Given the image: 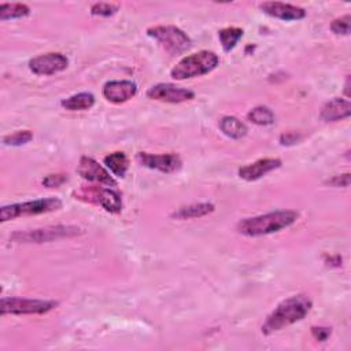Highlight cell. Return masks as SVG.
Instances as JSON below:
<instances>
[{"label": "cell", "mask_w": 351, "mask_h": 351, "mask_svg": "<svg viewBox=\"0 0 351 351\" xmlns=\"http://www.w3.org/2000/svg\"><path fill=\"white\" fill-rule=\"evenodd\" d=\"M350 181H351L350 173H344V174H340V176H333L332 178L326 180L325 184H326V185H330V186H343V188H347V186H350Z\"/></svg>", "instance_id": "28"}, {"label": "cell", "mask_w": 351, "mask_h": 351, "mask_svg": "<svg viewBox=\"0 0 351 351\" xmlns=\"http://www.w3.org/2000/svg\"><path fill=\"white\" fill-rule=\"evenodd\" d=\"M147 96L156 101L163 103H184L188 100H192L195 97V92L182 86H177L174 84L162 82L152 85L147 90Z\"/></svg>", "instance_id": "10"}, {"label": "cell", "mask_w": 351, "mask_h": 351, "mask_svg": "<svg viewBox=\"0 0 351 351\" xmlns=\"http://www.w3.org/2000/svg\"><path fill=\"white\" fill-rule=\"evenodd\" d=\"M59 303L55 300H44V299H26V298H1L0 311L3 315L5 314H45L53 310Z\"/></svg>", "instance_id": "7"}, {"label": "cell", "mask_w": 351, "mask_h": 351, "mask_svg": "<svg viewBox=\"0 0 351 351\" xmlns=\"http://www.w3.org/2000/svg\"><path fill=\"white\" fill-rule=\"evenodd\" d=\"M330 328H325V326H313L311 328V333L314 336V339L319 340V341H325L329 336H330Z\"/></svg>", "instance_id": "29"}, {"label": "cell", "mask_w": 351, "mask_h": 351, "mask_svg": "<svg viewBox=\"0 0 351 351\" xmlns=\"http://www.w3.org/2000/svg\"><path fill=\"white\" fill-rule=\"evenodd\" d=\"M77 199L89 202L93 204L101 206L106 211L111 214H118L122 210L121 195L110 188L104 186H84L78 192H75Z\"/></svg>", "instance_id": "8"}, {"label": "cell", "mask_w": 351, "mask_h": 351, "mask_svg": "<svg viewBox=\"0 0 351 351\" xmlns=\"http://www.w3.org/2000/svg\"><path fill=\"white\" fill-rule=\"evenodd\" d=\"M213 203H193L188 206L178 207L171 213V218L176 219H192V218H200L207 214H211L214 211Z\"/></svg>", "instance_id": "17"}, {"label": "cell", "mask_w": 351, "mask_h": 351, "mask_svg": "<svg viewBox=\"0 0 351 351\" xmlns=\"http://www.w3.org/2000/svg\"><path fill=\"white\" fill-rule=\"evenodd\" d=\"M299 214L293 210H277L267 214L244 218L237 223V232L247 237H259L280 232L293 222Z\"/></svg>", "instance_id": "2"}, {"label": "cell", "mask_w": 351, "mask_h": 351, "mask_svg": "<svg viewBox=\"0 0 351 351\" xmlns=\"http://www.w3.org/2000/svg\"><path fill=\"white\" fill-rule=\"evenodd\" d=\"M221 132L234 140H239L241 137H244L248 132L247 126L244 122H241L239 118L233 117V115H225L221 118L219 123H218Z\"/></svg>", "instance_id": "18"}, {"label": "cell", "mask_w": 351, "mask_h": 351, "mask_svg": "<svg viewBox=\"0 0 351 351\" xmlns=\"http://www.w3.org/2000/svg\"><path fill=\"white\" fill-rule=\"evenodd\" d=\"M300 138V136L296 132H285L280 136V143L282 145H292L295 144L298 140Z\"/></svg>", "instance_id": "30"}, {"label": "cell", "mask_w": 351, "mask_h": 351, "mask_svg": "<svg viewBox=\"0 0 351 351\" xmlns=\"http://www.w3.org/2000/svg\"><path fill=\"white\" fill-rule=\"evenodd\" d=\"M137 93V85L129 80L108 81L103 86V96L115 104L125 103L134 97Z\"/></svg>", "instance_id": "14"}, {"label": "cell", "mask_w": 351, "mask_h": 351, "mask_svg": "<svg viewBox=\"0 0 351 351\" xmlns=\"http://www.w3.org/2000/svg\"><path fill=\"white\" fill-rule=\"evenodd\" d=\"M311 307L313 302L308 296L303 293L293 295L278 303L277 307L267 315L262 325V332L265 335H271L295 322H299L310 313Z\"/></svg>", "instance_id": "1"}, {"label": "cell", "mask_w": 351, "mask_h": 351, "mask_svg": "<svg viewBox=\"0 0 351 351\" xmlns=\"http://www.w3.org/2000/svg\"><path fill=\"white\" fill-rule=\"evenodd\" d=\"M106 167L117 177H125L128 169H129V160L128 156L125 155V152L121 151H115L108 154L107 156H104L103 159Z\"/></svg>", "instance_id": "20"}, {"label": "cell", "mask_w": 351, "mask_h": 351, "mask_svg": "<svg viewBox=\"0 0 351 351\" xmlns=\"http://www.w3.org/2000/svg\"><path fill=\"white\" fill-rule=\"evenodd\" d=\"M62 208V202L58 197H45V199H36L23 203H14L8 206H3L0 208V221H11L19 217L26 215H38L47 214L52 211H58Z\"/></svg>", "instance_id": "4"}, {"label": "cell", "mask_w": 351, "mask_h": 351, "mask_svg": "<svg viewBox=\"0 0 351 351\" xmlns=\"http://www.w3.org/2000/svg\"><path fill=\"white\" fill-rule=\"evenodd\" d=\"M247 118H248L250 122H252L255 125H259V126H267V125L274 123V121H276L274 112L266 106L254 107L247 114Z\"/></svg>", "instance_id": "23"}, {"label": "cell", "mask_w": 351, "mask_h": 351, "mask_svg": "<svg viewBox=\"0 0 351 351\" xmlns=\"http://www.w3.org/2000/svg\"><path fill=\"white\" fill-rule=\"evenodd\" d=\"M243 29L240 27H225L218 32L219 43L225 52H230L243 37Z\"/></svg>", "instance_id": "22"}, {"label": "cell", "mask_w": 351, "mask_h": 351, "mask_svg": "<svg viewBox=\"0 0 351 351\" xmlns=\"http://www.w3.org/2000/svg\"><path fill=\"white\" fill-rule=\"evenodd\" d=\"M219 64V56L213 51H199L182 58L171 69L170 75L174 80H188L204 75Z\"/></svg>", "instance_id": "3"}, {"label": "cell", "mask_w": 351, "mask_h": 351, "mask_svg": "<svg viewBox=\"0 0 351 351\" xmlns=\"http://www.w3.org/2000/svg\"><path fill=\"white\" fill-rule=\"evenodd\" d=\"M33 138V133L30 130H16L11 134L3 137V144L10 147H19L27 144Z\"/></svg>", "instance_id": "24"}, {"label": "cell", "mask_w": 351, "mask_h": 351, "mask_svg": "<svg viewBox=\"0 0 351 351\" xmlns=\"http://www.w3.org/2000/svg\"><path fill=\"white\" fill-rule=\"evenodd\" d=\"M147 34L160 44L166 52L170 55H180L191 48L192 41L189 36L177 26L173 25H159L149 27Z\"/></svg>", "instance_id": "5"}, {"label": "cell", "mask_w": 351, "mask_h": 351, "mask_svg": "<svg viewBox=\"0 0 351 351\" xmlns=\"http://www.w3.org/2000/svg\"><path fill=\"white\" fill-rule=\"evenodd\" d=\"M69 58L60 52H47L29 60V69L36 75H52L66 70Z\"/></svg>", "instance_id": "9"}, {"label": "cell", "mask_w": 351, "mask_h": 351, "mask_svg": "<svg viewBox=\"0 0 351 351\" xmlns=\"http://www.w3.org/2000/svg\"><path fill=\"white\" fill-rule=\"evenodd\" d=\"M95 104V96L90 92H81L60 101V106L69 111L89 110Z\"/></svg>", "instance_id": "19"}, {"label": "cell", "mask_w": 351, "mask_h": 351, "mask_svg": "<svg viewBox=\"0 0 351 351\" xmlns=\"http://www.w3.org/2000/svg\"><path fill=\"white\" fill-rule=\"evenodd\" d=\"M259 8L266 15L285 21V22L300 21L307 15L304 8L299 5L288 4V3H281V1H265L259 4Z\"/></svg>", "instance_id": "13"}, {"label": "cell", "mask_w": 351, "mask_h": 351, "mask_svg": "<svg viewBox=\"0 0 351 351\" xmlns=\"http://www.w3.org/2000/svg\"><path fill=\"white\" fill-rule=\"evenodd\" d=\"M77 173L86 181L99 182L107 186H117V181L110 176V171H107L90 156H81Z\"/></svg>", "instance_id": "12"}, {"label": "cell", "mask_w": 351, "mask_h": 351, "mask_svg": "<svg viewBox=\"0 0 351 351\" xmlns=\"http://www.w3.org/2000/svg\"><path fill=\"white\" fill-rule=\"evenodd\" d=\"M81 233L82 230L78 226L56 225V226H45L38 229L15 232L12 233L11 240L15 243H48V241H53L64 237H74Z\"/></svg>", "instance_id": "6"}, {"label": "cell", "mask_w": 351, "mask_h": 351, "mask_svg": "<svg viewBox=\"0 0 351 351\" xmlns=\"http://www.w3.org/2000/svg\"><path fill=\"white\" fill-rule=\"evenodd\" d=\"M350 21H351V16L350 14H346L340 18H336L332 21L330 23V30L335 33V34H343V36H348L350 34Z\"/></svg>", "instance_id": "25"}, {"label": "cell", "mask_w": 351, "mask_h": 351, "mask_svg": "<svg viewBox=\"0 0 351 351\" xmlns=\"http://www.w3.org/2000/svg\"><path fill=\"white\" fill-rule=\"evenodd\" d=\"M137 160L147 169L158 170L162 173H176L181 169L182 162L177 154H149L138 152Z\"/></svg>", "instance_id": "11"}, {"label": "cell", "mask_w": 351, "mask_h": 351, "mask_svg": "<svg viewBox=\"0 0 351 351\" xmlns=\"http://www.w3.org/2000/svg\"><path fill=\"white\" fill-rule=\"evenodd\" d=\"M30 14L29 5L23 3H3L0 4V19H18L25 18Z\"/></svg>", "instance_id": "21"}, {"label": "cell", "mask_w": 351, "mask_h": 351, "mask_svg": "<svg viewBox=\"0 0 351 351\" xmlns=\"http://www.w3.org/2000/svg\"><path fill=\"white\" fill-rule=\"evenodd\" d=\"M281 160L278 158H263L247 166L239 169V177L245 181H256L266 176L267 173L281 167Z\"/></svg>", "instance_id": "15"}, {"label": "cell", "mask_w": 351, "mask_h": 351, "mask_svg": "<svg viewBox=\"0 0 351 351\" xmlns=\"http://www.w3.org/2000/svg\"><path fill=\"white\" fill-rule=\"evenodd\" d=\"M66 181H67V174H48L43 180V184L47 188H56V186H60L62 184H64Z\"/></svg>", "instance_id": "27"}, {"label": "cell", "mask_w": 351, "mask_h": 351, "mask_svg": "<svg viewBox=\"0 0 351 351\" xmlns=\"http://www.w3.org/2000/svg\"><path fill=\"white\" fill-rule=\"evenodd\" d=\"M118 10H119V7L117 4H111V3H95L90 5V14L99 15V16H111Z\"/></svg>", "instance_id": "26"}, {"label": "cell", "mask_w": 351, "mask_h": 351, "mask_svg": "<svg viewBox=\"0 0 351 351\" xmlns=\"http://www.w3.org/2000/svg\"><path fill=\"white\" fill-rule=\"evenodd\" d=\"M351 114V104L348 99L333 97L326 101L319 111V117L325 122H336L348 118Z\"/></svg>", "instance_id": "16"}, {"label": "cell", "mask_w": 351, "mask_h": 351, "mask_svg": "<svg viewBox=\"0 0 351 351\" xmlns=\"http://www.w3.org/2000/svg\"><path fill=\"white\" fill-rule=\"evenodd\" d=\"M348 86H350V77H347V81H346V85H344V92H346V96H347V97L350 96V92H348Z\"/></svg>", "instance_id": "31"}]
</instances>
